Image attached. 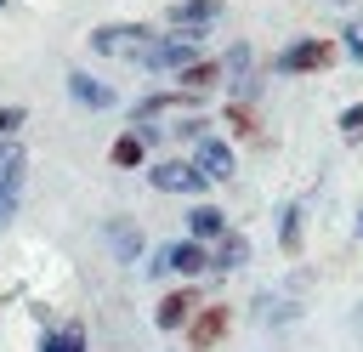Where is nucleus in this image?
Here are the masks:
<instances>
[{"mask_svg": "<svg viewBox=\"0 0 363 352\" xmlns=\"http://www.w3.org/2000/svg\"><path fill=\"white\" fill-rule=\"evenodd\" d=\"M147 40H153V28H142V23H102V28H91V51L96 57H142Z\"/></svg>", "mask_w": 363, "mask_h": 352, "instance_id": "3", "label": "nucleus"}, {"mask_svg": "<svg viewBox=\"0 0 363 352\" xmlns=\"http://www.w3.org/2000/svg\"><path fill=\"white\" fill-rule=\"evenodd\" d=\"M40 352H85V324H62L40 341Z\"/></svg>", "mask_w": 363, "mask_h": 352, "instance_id": "16", "label": "nucleus"}, {"mask_svg": "<svg viewBox=\"0 0 363 352\" xmlns=\"http://www.w3.org/2000/svg\"><path fill=\"white\" fill-rule=\"evenodd\" d=\"M176 74H182V91L204 97V91L221 79V62H216V57H193V62H187V68H176Z\"/></svg>", "mask_w": 363, "mask_h": 352, "instance_id": "13", "label": "nucleus"}, {"mask_svg": "<svg viewBox=\"0 0 363 352\" xmlns=\"http://www.w3.org/2000/svg\"><path fill=\"white\" fill-rule=\"evenodd\" d=\"M250 62H255V57H250V45H233V51H227V62H221V74H244Z\"/></svg>", "mask_w": 363, "mask_h": 352, "instance_id": "19", "label": "nucleus"}, {"mask_svg": "<svg viewBox=\"0 0 363 352\" xmlns=\"http://www.w3.org/2000/svg\"><path fill=\"white\" fill-rule=\"evenodd\" d=\"M68 97L79 102V108H91V114H108L119 97H113V85L108 79H96V74H85V68H68Z\"/></svg>", "mask_w": 363, "mask_h": 352, "instance_id": "7", "label": "nucleus"}, {"mask_svg": "<svg viewBox=\"0 0 363 352\" xmlns=\"http://www.w3.org/2000/svg\"><path fill=\"white\" fill-rule=\"evenodd\" d=\"M113 165H142V136H136V131L113 142Z\"/></svg>", "mask_w": 363, "mask_h": 352, "instance_id": "18", "label": "nucleus"}, {"mask_svg": "<svg viewBox=\"0 0 363 352\" xmlns=\"http://www.w3.org/2000/svg\"><path fill=\"white\" fill-rule=\"evenodd\" d=\"M221 335H227V307H204V312H193V329H187L193 352H210V346H221Z\"/></svg>", "mask_w": 363, "mask_h": 352, "instance_id": "10", "label": "nucleus"}, {"mask_svg": "<svg viewBox=\"0 0 363 352\" xmlns=\"http://www.w3.org/2000/svg\"><path fill=\"white\" fill-rule=\"evenodd\" d=\"M340 136H363V102H352V108L340 114Z\"/></svg>", "mask_w": 363, "mask_h": 352, "instance_id": "20", "label": "nucleus"}, {"mask_svg": "<svg viewBox=\"0 0 363 352\" xmlns=\"http://www.w3.org/2000/svg\"><path fill=\"white\" fill-rule=\"evenodd\" d=\"M357 227H363V210H357Z\"/></svg>", "mask_w": 363, "mask_h": 352, "instance_id": "22", "label": "nucleus"}, {"mask_svg": "<svg viewBox=\"0 0 363 352\" xmlns=\"http://www.w3.org/2000/svg\"><path fill=\"white\" fill-rule=\"evenodd\" d=\"M23 170H28V148L17 136H0V233L23 210Z\"/></svg>", "mask_w": 363, "mask_h": 352, "instance_id": "1", "label": "nucleus"}, {"mask_svg": "<svg viewBox=\"0 0 363 352\" xmlns=\"http://www.w3.org/2000/svg\"><path fill=\"white\" fill-rule=\"evenodd\" d=\"M244 261H250V238H244V233H221L216 250H210V267L233 273V267H244Z\"/></svg>", "mask_w": 363, "mask_h": 352, "instance_id": "14", "label": "nucleus"}, {"mask_svg": "<svg viewBox=\"0 0 363 352\" xmlns=\"http://www.w3.org/2000/svg\"><path fill=\"white\" fill-rule=\"evenodd\" d=\"M23 125H28V114H23V108H0V136H17Z\"/></svg>", "mask_w": 363, "mask_h": 352, "instance_id": "21", "label": "nucleus"}, {"mask_svg": "<svg viewBox=\"0 0 363 352\" xmlns=\"http://www.w3.org/2000/svg\"><path fill=\"white\" fill-rule=\"evenodd\" d=\"M193 307H199V290H176V295H159V307H153V324H159V329H182V324L193 318Z\"/></svg>", "mask_w": 363, "mask_h": 352, "instance_id": "11", "label": "nucleus"}, {"mask_svg": "<svg viewBox=\"0 0 363 352\" xmlns=\"http://www.w3.org/2000/svg\"><path fill=\"white\" fill-rule=\"evenodd\" d=\"M147 182L159 187V193H204V170L193 165V159H159L153 170H147Z\"/></svg>", "mask_w": 363, "mask_h": 352, "instance_id": "4", "label": "nucleus"}, {"mask_svg": "<svg viewBox=\"0 0 363 352\" xmlns=\"http://www.w3.org/2000/svg\"><path fill=\"white\" fill-rule=\"evenodd\" d=\"M199 57V34L193 28H176L170 40H147V51L136 57L142 68H153V74H176V68H187Z\"/></svg>", "mask_w": 363, "mask_h": 352, "instance_id": "2", "label": "nucleus"}, {"mask_svg": "<svg viewBox=\"0 0 363 352\" xmlns=\"http://www.w3.org/2000/svg\"><path fill=\"white\" fill-rule=\"evenodd\" d=\"M221 11H227L221 0H176L164 17H170V28H193V34H204V28H210Z\"/></svg>", "mask_w": 363, "mask_h": 352, "instance_id": "9", "label": "nucleus"}, {"mask_svg": "<svg viewBox=\"0 0 363 352\" xmlns=\"http://www.w3.org/2000/svg\"><path fill=\"white\" fill-rule=\"evenodd\" d=\"M0 11H6V0H0Z\"/></svg>", "mask_w": 363, "mask_h": 352, "instance_id": "23", "label": "nucleus"}, {"mask_svg": "<svg viewBox=\"0 0 363 352\" xmlns=\"http://www.w3.org/2000/svg\"><path fill=\"white\" fill-rule=\"evenodd\" d=\"M278 244H284V255H295V250H301V210H295V204L284 210V227H278Z\"/></svg>", "mask_w": 363, "mask_h": 352, "instance_id": "17", "label": "nucleus"}, {"mask_svg": "<svg viewBox=\"0 0 363 352\" xmlns=\"http://www.w3.org/2000/svg\"><path fill=\"white\" fill-rule=\"evenodd\" d=\"M187 233H193L199 244L221 238V233H227V210H221V204H193V210H187Z\"/></svg>", "mask_w": 363, "mask_h": 352, "instance_id": "12", "label": "nucleus"}, {"mask_svg": "<svg viewBox=\"0 0 363 352\" xmlns=\"http://www.w3.org/2000/svg\"><path fill=\"white\" fill-rule=\"evenodd\" d=\"M108 244H113L119 261H136V255H142V227L119 216V221H108Z\"/></svg>", "mask_w": 363, "mask_h": 352, "instance_id": "15", "label": "nucleus"}, {"mask_svg": "<svg viewBox=\"0 0 363 352\" xmlns=\"http://www.w3.org/2000/svg\"><path fill=\"white\" fill-rule=\"evenodd\" d=\"M329 62H335V45H329V40H301V45H289V51L278 57L284 74H323Z\"/></svg>", "mask_w": 363, "mask_h": 352, "instance_id": "6", "label": "nucleus"}, {"mask_svg": "<svg viewBox=\"0 0 363 352\" xmlns=\"http://www.w3.org/2000/svg\"><path fill=\"white\" fill-rule=\"evenodd\" d=\"M210 267V250L199 244V238H187V244H159V261H153V273H204Z\"/></svg>", "mask_w": 363, "mask_h": 352, "instance_id": "8", "label": "nucleus"}, {"mask_svg": "<svg viewBox=\"0 0 363 352\" xmlns=\"http://www.w3.org/2000/svg\"><path fill=\"white\" fill-rule=\"evenodd\" d=\"M193 165H199V170H204L210 182H233V176H238V159H233V148H227L221 136H204V131H199Z\"/></svg>", "mask_w": 363, "mask_h": 352, "instance_id": "5", "label": "nucleus"}]
</instances>
